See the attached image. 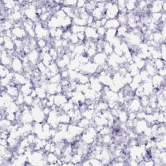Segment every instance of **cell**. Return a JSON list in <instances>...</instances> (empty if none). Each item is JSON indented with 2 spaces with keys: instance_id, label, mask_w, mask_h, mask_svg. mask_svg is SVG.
<instances>
[{
  "instance_id": "6da1fadb",
  "label": "cell",
  "mask_w": 166,
  "mask_h": 166,
  "mask_svg": "<svg viewBox=\"0 0 166 166\" xmlns=\"http://www.w3.org/2000/svg\"><path fill=\"white\" fill-rule=\"evenodd\" d=\"M42 108H43V107L40 106H32L31 108V112L33 120L35 122L41 123L46 122L47 116L44 114Z\"/></svg>"
},
{
  "instance_id": "7a4b0ae2",
  "label": "cell",
  "mask_w": 166,
  "mask_h": 166,
  "mask_svg": "<svg viewBox=\"0 0 166 166\" xmlns=\"http://www.w3.org/2000/svg\"><path fill=\"white\" fill-rule=\"evenodd\" d=\"M97 64L93 63V62H88V63L85 64H81V72L83 74L88 75H92L95 72H97L98 68Z\"/></svg>"
},
{
  "instance_id": "3957f363",
  "label": "cell",
  "mask_w": 166,
  "mask_h": 166,
  "mask_svg": "<svg viewBox=\"0 0 166 166\" xmlns=\"http://www.w3.org/2000/svg\"><path fill=\"white\" fill-rule=\"evenodd\" d=\"M119 13V8L117 7V3L115 4L113 2V4L105 9V17L107 19L116 18Z\"/></svg>"
},
{
  "instance_id": "277c9868",
  "label": "cell",
  "mask_w": 166,
  "mask_h": 166,
  "mask_svg": "<svg viewBox=\"0 0 166 166\" xmlns=\"http://www.w3.org/2000/svg\"><path fill=\"white\" fill-rule=\"evenodd\" d=\"M10 69L15 73L23 74L24 64L22 59L18 57H13V60L12 64H11Z\"/></svg>"
},
{
  "instance_id": "5b68a950",
  "label": "cell",
  "mask_w": 166,
  "mask_h": 166,
  "mask_svg": "<svg viewBox=\"0 0 166 166\" xmlns=\"http://www.w3.org/2000/svg\"><path fill=\"white\" fill-rule=\"evenodd\" d=\"M93 63L97 64L98 66H102L106 64L108 59V55L104 52L97 53L94 57L92 58Z\"/></svg>"
},
{
  "instance_id": "8992f818",
  "label": "cell",
  "mask_w": 166,
  "mask_h": 166,
  "mask_svg": "<svg viewBox=\"0 0 166 166\" xmlns=\"http://www.w3.org/2000/svg\"><path fill=\"white\" fill-rule=\"evenodd\" d=\"M84 35H85L86 39H88V40H94L97 42L99 39V36L97 33V29L91 26L86 27Z\"/></svg>"
},
{
  "instance_id": "52a82bcc",
  "label": "cell",
  "mask_w": 166,
  "mask_h": 166,
  "mask_svg": "<svg viewBox=\"0 0 166 166\" xmlns=\"http://www.w3.org/2000/svg\"><path fill=\"white\" fill-rule=\"evenodd\" d=\"M143 107L141 105V102H140V98L136 97L134 98L133 100L130 101V103L128 104V110L130 112H138Z\"/></svg>"
},
{
  "instance_id": "ba28073f",
  "label": "cell",
  "mask_w": 166,
  "mask_h": 166,
  "mask_svg": "<svg viewBox=\"0 0 166 166\" xmlns=\"http://www.w3.org/2000/svg\"><path fill=\"white\" fill-rule=\"evenodd\" d=\"M147 126L148 123L145 119H138L134 126L135 128V133L137 134L143 133V132Z\"/></svg>"
},
{
  "instance_id": "9c48e42d",
  "label": "cell",
  "mask_w": 166,
  "mask_h": 166,
  "mask_svg": "<svg viewBox=\"0 0 166 166\" xmlns=\"http://www.w3.org/2000/svg\"><path fill=\"white\" fill-rule=\"evenodd\" d=\"M67 101H68V98L66 97V95L64 93L55 95L54 104L58 107H62Z\"/></svg>"
},
{
  "instance_id": "30bf717a",
  "label": "cell",
  "mask_w": 166,
  "mask_h": 166,
  "mask_svg": "<svg viewBox=\"0 0 166 166\" xmlns=\"http://www.w3.org/2000/svg\"><path fill=\"white\" fill-rule=\"evenodd\" d=\"M40 53L38 51L37 49H33L31 50L29 54L27 55V57L29 59V61L30 63H31L32 64H37L38 63V60H40Z\"/></svg>"
},
{
  "instance_id": "8fae6325",
  "label": "cell",
  "mask_w": 166,
  "mask_h": 166,
  "mask_svg": "<svg viewBox=\"0 0 166 166\" xmlns=\"http://www.w3.org/2000/svg\"><path fill=\"white\" fill-rule=\"evenodd\" d=\"M151 83L154 89L158 88L159 87L162 86L163 84H165V77H162L158 74L155 75L152 78Z\"/></svg>"
},
{
  "instance_id": "7c38bea8",
  "label": "cell",
  "mask_w": 166,
  "mask_h": 166,
  "mask_svg": "<svg viewBox=\"0 0 166 166\" xmlns=\"http://www.w3.org/2000/svg\"><path fill=\"white\" fill-rule=\"evenodd\" d=\"M46 25L47 27H49V29H52V28L57 29V28L61 27L60 21H59V19L55 15L51 17L49 21L46 23Z\"/></svg>"
},
{
  "instance_id": "4fadbf2b",
  "label": "cell",
  "mask_w": 166,
  "mask_h": 166,
  "mask_svg": "<svg viewBox=\"0 0 166 166\" xmlns=\"http://www.w3.org/2000/svg\"><path fill=\"white\" fill-rule=\"evenodd\" d=\"M6 92L11 97H13L15 100L17 96L20 93V91L16 85H8L6 87Z\"/></svg>"
},
{
  "instance_id": "5bb4252c",
  "label": "cell",
  "mask_w": 166,
  "mask_h": 166,
  "mask_svg": "<svg viewBox=\"0 0 166 166\" xmlns=\"http://www.w3.org/2000/svg\"><path fill=\"white\" fill-rule=\"evenodd\" d=\"M117 36V29H106V31L105 35V41L108 42L109 44L113 40V39Z\"/></svg>"
},
{
  "instance_id": "9a60e30c",
  "label": "cell",
  "mask_w": 166,
  "mask_h": 166,
  "mask_svg": "<svg viewBox=\"0 0 166 166\" xmlns=\"http://www.w3.org/2000/svg\"><path fill=\"white\" fill-rule=\"evenodd\" d=\"M120 25H121L119 24V22H118L117 18H114V19H108L107 22H106L104 27L106 28V29H117Z\"/></svg>"
},
{
  "instance_id": "2e32d148",
  "label": "cell",
  "mask_w": 166,
  "mask_h": 166,
  "mask_svg": "<svg viewBox=\"0 0 166 166\" xmlns=\"http://www.w3.org/2000/svg\"><path fill=\"white\" fill-rule=\"evenodd\" d=\"M59 121H60V123H66V124H69L71 122L72 119L71 117L69 116L66 112L62 111L59 113Z\"/></svg>"
},
{
  "instance_id": "e0dca14e",
  "label": "cell",
  "mask_w": 166,
  "mask_h": 166,
  "mask_svg": "<svg viewBox=\"0 0 166 166\" xmlns=\"http://www.w3.org/2000/svg\"><path fill=\"white\" fill-rule=\"evenodd\" d=\"M128 28L126 25H120L117 29V36L119 38L125 37L126 34L128 33Z\"/></svg>"
},
{
  "instance_id": "ac0fdd59",
  "label": "cell",
  "mask_w": 166,
  "mask_h": 166,
  "mask_svg": "<svg viewBox=\"0 0 166 166\" xmlns=\"http://www.w3.org/2000/svg\"><path fill=\"white\" fill-rule=\"evenodd\" d=\"M58 157L53 153H48L47 154L46 160L47 163H49L50 165H55V163L57 162Z\"/></svg>"
},
{
  "instance_id": "d6986e66",
  "label": "cell",
  "mask_w": 166,
  "mask_h": 166,
  "mask_svg": "<svg viewBox=\"0 0 166 166\" xmlns=\"http://www.w3.org/2000/svg\"><path fill=\"white\" fill-rule=\"evenodd\" d=\"M35 89L36 92V94H37V97L40 98V99H43L47 97V94L46 90L42 88L40 86L36 87Z\"/></svg>"
},
{
  "instance_id": "ffe728a7",
  "label": "cell",
  "mask_w": 166,
  "mask_h": 166,
  "mask_svg": "<svg viewBox=\"0 0 166 166\" xmlns=\"http://www.w3.org/2000/svg\"><path fill=\"white\" fill-rule=\"evenodd\" d=\"M117 19L118 22H119V24L121 25H125L127 24V21H128V17L127 15L125 13H119V15L117 16Z\"/></svg>"
},
{
  "instance_id": "44dd1931",
  "label": "cell",
  "mask_w": 166,
  "mask_h": 166,
  "mask_svg": "<svg viewBox=\"0 0 166 166\" xmlns=\"http://www.w3.org/2000/svg\"><path fill=\"white\" fill-rule=\"evenodd\" d=\"M103 52L106 53L108 56L110 55L111 54L114 53V47L112 46L110 44H109L108 42H105L103 46Z\"/></svg>"
},
{
  "instance_id": "7402d4cb",
  "label": "cell",
  "mask_w": 166,
  "mask_h": 166,
  "mask_svg": "<svg viewBox=\"0 0 166 166\" xmlns=\"http://www.w3.org/2000/svg\"><path fill=\"white\" fill-rule=\"evenodd\" d=\"M72 22L74 24V25H78V26H83L86 27L87 25V21L84 20L83 19H81L78 16H75L72 19Z\"/></svg>"
},
{
  "instance_id": "603a6c76",
  "label": "cell",
  "mask_w": 166,
  "mask_h": 166,
  "mask_svg": "<svg viewBox=\"0 0 166 166\" xmlns=\"http://www.w3.org/2000/svg\"><path fill=\"white\" fill-rule=\"evenodd\" d=\"M153 65L157 70H159L165 67V63L164 60H162L161 58H158V59H155V60H154Z\"/></svg>"
},
{
  "instance_id": "cb8c5ba5",
  "label": "cell",
  "mask_w": 166,
  "mask_h": 166,
  "mask_svg": "<svg viewBox=\"0 0 166 166\" xmlns=\"http://www.w3.org/2000/svg\"><path fill=\"white\" fill-rule=\"evenodd\" d=\"M153 42H155V43L159 44L160 42H161V43L162 42H163V43L164 42L165 40H164V38H163V36L160 32L159 31L154 32V33H153Z\"/></svg>"
},
{
  "instance_id": "d4e9b609",
  "label": "cell",
  "mask_w": 166,
  "mask_h": 166,
  "mask_svg": "<svg viewBox=\"0 0 166 166\" xmlns=\"http://www.w3.org/2000/svg\"><path fill=\"white\" fill-rule=\"evenodd\" d=\"M86 27H83V26H78V25H73L72 26H71V32L74 34H78L79 33L84 32L85 31Z\"/></svg>"
},
{
  "instance_id": "484cf974",
  "label": "cell",
  "mask_w": 166,
  "mask_h": 166,
  "mask_svg": "<svg viewBox=\"0 0 166 166\" xmlns=\"http://www.w3.org/2000/svg\"><path fill=\"white\" fill-rule=\"evenodd\" d=\"M90 124H91V121L84 117L82 118V119H81L77 123V125L78 126L83 128H88Z\"/></svg>"
},
{
  "instance_id": "4316f807",
  "label": "cell",
  "mask_w": 166,
  "mask_h": 166,
  "mask_svg": "<svg viewBox=\"0 0 166 166\" xmlns=\"http://www.w3.org/2000/svg\"><path fill=\"white\" fill-rule=\"evenodd\" d=\"M136 1H126V9L127 12H132L134 10L136 7Z\"/></svg>"
},
{
  "instance_id": "83f0119b",
  "label": "cell",
  "mask_w": 166,
  "mask_h": 166,
  "mask_svg": "<svg viewBox=\"0 0 166 166\" xmlns=\"http://www.w3.org/2000/svg\"><path fill=\"white\" fill-rule=\"evenodd\" d=\"M82 160H83L82 156L77 153L74 154V156H72L71 162H72L73 164H74V165H80L81 164H80L79 162H82Z\"/></svg>"
},
{
  "instance_id": "f1b7e54d",
  "label": "cell",
  "mask_w": 166,
  "mask_h": 166,
  "mask_svg": "<svg viewBox=\"0 0 166 166\" xmlns=\"http://www.w3.org/2000/svg\"><path fill=\"white\" fill-rule=\"evenodd\" d=\"M12 124V122H10L9 120H8L6 118L2 119L1 121V131L7 130L8 126H10Z\"/></svg>"
},
{
  "instance_id": "f546056e",
  "label": "cell",
  "mask_w": 166,
  "mask_h": 166,
  "mask_svg": "<svg viewBox=\"0 0 166 166\" xmlns=\"http://www.w3.org/2000/svg\"><path fill=\"white\" fill-rule=\"evenodd\" d=\"M118 118L121 123H126V121L128 119V113L126 111H121Z\"/></svg>"
},
{
  "instance_id": "4dcf8cb0",
  "label": "cell",
  "mask_w": 166,
  "mask_h": 166,
  "mask_svg": "<svg viewBox=\"0 0 166 166\" xmlns=\"http://www.w3.org/2000/svg\"><path fill=\"white\" fill-rule=\"evenodd\" d=\"M62 80V77L60 74H57L53 76L51 78L49 79V82L50 83H54V84H59L60 83Z\"/></svg>"
},
{
  "instance_id": "1f68e13d",
  "label": "cell",
  "mask_w": 166,
  "mask_h": 166,
  "mask_svg": "<svg viewBox=\"0 0 166 166\" xmlns=\"http://www.w3.org/2000/svg\"><path fill=\"white\" fill-rule=\"evenodd\" d=\"M15 103L18 105L19 106H21L22 105H24V95L19 93V94L17 96V97L15 100Z\"/></svg>"
},
{
  "instance_id": "d6a6232c",
  "label": "cell",
  "mask_w": 166,
  "mask_h": 166,
  "mask_svg": "<svg viewBox=\"0 0 166 166\" xmlns=\"http://www.w3.org/2000/svg\"><path fill=\"white\" fill-rule=\"evenodd\" d=\"M34 98H33L30 95H25L24 96V103L25 105H26L29 106H31L33 104Z\"/></svg>"
},
{
  "instance_id": "836d02e7",
  "label": "cell",
  "mask_w": 166,
  "mask_h": 166,
  "mask_svg": "<svg viewBox=\"0 0 166 166\" xmlns=\"http://www.w3.org/2000/svg\"><path fill=\"white\" fill-rule=\"evenodd\" d=\"M140 77L142 78V82H145V81H147L149 78L150 76L149 75V74H147V72L145 71V69H142L141 70V72L139 74Z\"/></svg>"
},
{
  "instance_id": "e575fe53",
  "label": "cell",
  "mask_w": 166,
  "mask_h": 166,
  "mask_svg": "<svg viewBox=\"0 0 166 166\" xmlns=\"http://www.w3.org/2000/svg\"><path fill=\"white\" fill-rule=\"evenodd\" d=\"M86 52L87 53V57L88 58H93L97 53L96 49L91 48V47H89V48L86 50Z\"/></svg>"
},
{
  "instance_id": "d590c367",
  "label": "cell",
  "mask_w": 166,
  "mask_h": 166,
  "mask_svg": "<svg viewBox=\"0 0 166 166\" xmlns=\"http://www.w3.org/2000/svg\"><path fill=\"white\" fill-rule=\"evenodd\" d=\"M106 31V29L104 26H101L98 28V29H97V33L98 34V35H99V39H102L103 36H105Z\"/></svg>"
},
{
  "instance_id": "8d00e7d4",
  "label": "cell",
  "mask_w": 166,
  "mask_h": 166,
  "mask_svg": "<svg viewBox=\"0 0 166 166\" xmlns=\"http://www.w3.org/2000/svg\"><path fill=\"white\" fill-rule=\"evenodd\" d=\"M69 41L70 42V44L77 45L78 43V42H79V40H78L77 34L72 33V35L71 36V37H70Z\"/></svg>"
},
{
  "instance_id": "74e56055",
  "label": "cell",
  "mask_w": 166,
  "mask_h": 166,
  "mask_svg": "<svg viewBox=\"0 0 166 166\" xmlns=\"http://www.w3.org/2000/svg\"><path fill=\"white\" fill-rule=\"evenodd\" d=\"M111 127H110L108 126H104V127L102 128V130H101L99 132V134L101 136H105V135H107L109 134V133H110L111 131Z\"/></svg>"
},
{
  "instance_id": "f35d334b",
  "label": "cell",
  "mask_w": 166,
  "mask_h": 166,
  "mask_svg": "<svg viewBox=\"0 0 166 166\" xmlns=\"http://www.w3.org/2000/svg\"><path fill=\"white\" fill-rule=\"evenodd\" d=\"M47 45V40H45L44 38H42V39H39L37 41V46L38 47H40L41 48V49L42 48H44V47H46Z\"/></svg>"
},
{
  "instance_id": "ab89813d",
  "label": "cell",
  "mask_w": 166,
  "mask_h": 166,
  "mask_svg": "<svg viewBox=\"0 0 166 166\" xmlns=\"http://www.w3.org/2000/svg\"><path fill=\"white\" fill-rule=\"evenodd\" d=\"M102 140V142L105 144H109L112 142V136L109 134L105 135V136H103Z\"/></svg>"
},
{
  "instance_id": "60d3db41",
  "label": "cell",
  "mask_w": 166,
  "mask_h": 166,
  "mask_svg": "<svg viewBox=\"0 0 166 166\" xmlns=\"http://www.w3.org/2000/svg\"><path fill=\"white\" fill-rule=\"evenodd\" d=\"M5 118L8 120H9L11 122H15V121H16V113H7Z\"/></svg>"
},
{
  "instance_id": "b9f144b4",
  "label": "cell",
  "mask_w": 166,
  "mask_h": 166,
  "mask_svg": "<svg viewBox=\"0 0 166 166\" xmlns=\"http://www.w3.org/2000/svg\"><path fill=\"white\" fill-rule=\"evenodd\" d=\"M72 35V33L71 32V31H70V30L65 31H64V33H63V37H62V38L64 39V40H67L69 41L70 37H71Z\"/></svg>"
},
{
  "instance_id": "7bdbcfd3",
  "label": "cell",
  "mask_w": 166,
  "mask_h": 166,
  "mask_svg": "<svg viewBox=\"0 0 166 166\" xmlns=\"http://www.w3.org/2000/svg\"><path fill=\"white\" fill-rule=\"evenodd\" d=\"M77 35L78 38V40H79V41L84 42V40H85L86 36H85V35H84V32L79 33L77 34Z\"/></svg>"
},
{
  "instance_id": "ee69618b",
  "label": "cell",
  "mask_w": 166,
  "mask_h": 166,
  "mask_svg": "<svg viewBox=\"0 0 166 166\" xmlns=\"http://www.w3.org/2000/svg\"><path fill=\"white\" fill-rule=\"evenodd\" d=\"M86 3V1H78L77 3V6L76 7H77L78 8L85 7Z\"/></svg>"
},
{
  "instance_id": "f6af8a7d",
  "label": "cell",
  "mask_w": 166,
  "mask_h": 166,
  "mask_svg": "<svg viewBox=\"0 0 166 166\" xmlns=\"http://www.w3.org/2000/svg\"><path fill=\"white\" fill-rule=\"evenodd\" d=\"M158 75H159L160 76H161L162 77H165V76L166 75V70L165 67L164 68H162L159 70H158Z\"/></svg>"
},
{
  "instance_id": "bcb514c9",
  "label": "cell",
  "mask_w": 166,
  "mask_h": 166,
  "mask_svg": "<svg viewBox=\"0 0 166 166\" xmlns=\"http://www.w3.org/2000/svg\"><path fill=\"white\" fill-rule=\"evenodd\" d=\"M100 21H101V25H102V26H105L106 23L108 21V19H106L105 17H104V18H103L102 19H101Z\"/></svg>"
}]
</instances>
